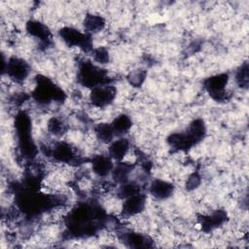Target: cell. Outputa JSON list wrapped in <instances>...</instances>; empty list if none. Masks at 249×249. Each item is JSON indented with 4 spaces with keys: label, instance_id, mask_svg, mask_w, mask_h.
<instances>
[{
    "label": "cell",
    "instance_id": "6da1fadb",
    "mask_svg": "<svg viewBox=\"0 0 249 249\" xmlns=\"http://www.w3.org/2000/svg\"><path fill=\"white\" fill-rule=\"evenodd\" d=\"M33 96L38 102L46 103L51 100H62L64 92L47 77L38 76Z\"/></svg>",
    "mask_w": 249,
    "mask_h": 249
},
{
    "label": "cell",
    "instance_id": "7a4b0ae2",
    "mask_svg": "<svg viewBox=\"0 0 249 249\" xmlns=\"http://www.w3.org/2000/svg\"><path fill=\"white\" fill-rule=\"evenodd\" d=\"M106 78V72L89 61H85L80 66L78 79L85 87L93 89L95 87L105 85Z\"/></svg>",
    "mask_w": 249,
    "mask_h": 249
},
{
    "label": "cell",
    "instance_id": "3957f363",
    "mask_svg": "<svg viewBox=\"0 0 249 249\" xmlns=\"http://www.w3.org/2000/svg\"><path fill=\"white\" fill-rule=\"evenodd\" d=\"M59 35L64 43L69 47H79L85 51L91 48L90 37L87 33H83L72 27H64L59 31Z\"/></svg>",
    "mask_w": 249,
    "mask_h": 249
},
{
    "label": "cell",
    "instance_id": "277c9868",
    "mask_svg": "<svg viewBox=\"0 0 249 249\" xmlns=\"http://www.w3.org/2000/svg\"><path fill=\"white\" fill-rule=\"evenodd\" d=\"M229 77L227 74H218L209 77L205 82L204 86L208 90L209 94L215 100H223L226 98V85L228 84Z\"/></svg>",
    "mask_w": 249,
    "mask_h": 249
},
{
    "label": "cell",
    "instance_id": "5b68a950",
    "mask_svg": "<svg viewBox=\"0 0 249 249\" xmlns=\"http://www.w3.org/2000/svg\"><path fill=\"white\" fill-rule=\"evenodd\" d=\"M116 89L113 86L101 85L92 89L90 92V101L98 107H104L110 104L116 96Z\"/></svg>",
    "mask_w": 249,
    "mask_h": 249
},
{
    "label": "cell",
    "instance_id": "8992f818",
    "mask_svg": "<svg viewBox=\"0 0 249 249\" xmlns=\"http://www.w3.org/2000/svg\"><path fill=\"white\" fill-rule=\"evenodd\" d=\"M6 71L8 76L12 80L19 83L22 82L28 76L29 66L23 59L13 57L10 58L9 61L7 62Z\"/></svg>",
    "mask_w": 249,
    "mask_h": 249
},
{
    "label": "cell",
    "instance_id": "52a82bcc",
    "mask_svg": "<svg viewBox=\"0 0 249 249\" xmlns=\"http://www.w3.org/2000/svg\"><path fill=\"white\" fill-rule=\"evenodd\" d=\"M146 198L140 193L125 198L123 205V214L126 217L134 216L140 213L145 207Z\"/></svg>",
    "mask_w": 249,
    "mask_h": 249
},
{
    "label": "cell",
    "instance_id": "ba28073f",
    "mask_svg": "<svg viewBox=\"0 0 249 249\" xmlns=\"http://www.w3.org/2000/svg\"><path fill=\"white\" fill-rule=\"evenodd\" d=\"M91 166L93 172L98 176H106L107 174L112 172L114 168L112 159L110 158V156L107 157L103 155L93 157L91 160Z\"/></svg>",
    "mask_w": 249,
    "mask_h": 249
},
{
    "label": "cell",
    "instance_id": "9c48e42d",
    "mask_svg": "<svg viewBox=\"0 0 249 249\" xmlns=\"http://www.w3.org/2000/svg\"><path fill=\"white\" fill-rule=\"evenodd\" d=\"M53 157L61 162H71L75 159V154L71 146L65 142L57 143L52 149Z\"/></svg>",
    "mask_w": 249,
    "mask_h": 249
},
{
    "label": "cell",
    "instance_id": "30bf717a",
    "mask_svg": "<svg viewBox=\"0 0 249 249\" xmlns=\"http://www.w3.org/2000/svg\"><path fill=\"white\" fill-rule=\"evenodd\" d=\"M173 185L163 180H155L150 186L151 194L160 199H164L170 196L173 193Z\"/></svg>",
    "mask_w": 249,
    "mask_h": 249
},
{
    "label": "cell",
    "instance_id": "8fae6325",
    "mask_svg": "<svg viewBox=\"0 0 249 249\" xmlns=\"http://www.w3.org/2000/svg\"><path fill=\"white\" fill-rule=\"evenodd\" d=\"M128 149H129V144L126 139L124 138L118 139L116 141L111 142L108 149L109 156L113 160H122L127 154Z\"/></svg>",
    "mask_w": 249,
    "mask_h": 249
},
{
    "label": "cell",
    "instance_id": "7c38bea8",
    "mask_svg": "<svg viewBox=\"0 0 249 249\" xmlns=\"http://www.w3.org/2000/svg\"><path fill=\"white\" fill-rule=\"evenodd\" d=\"M26 29L28 33L43 42H47L51 39V32L46 25L39 21H29L26 25Z\"/></svg>",
    "mask_w": 249,
    "mask_h": 249
},
{
    "label": "cell",
    "instance_id": "4fadbf2b",
    "mask_svg": "<svg viewBox=\"0 0 249 249\" xmlns=\"http://www.w3.org/2000/svg\"><path fill=\"white\" fill-rule=\"evenodd\" d=\"M168 143L170 146H172L173 148H176L178 150H187L195 144V141L186 132V133L171 134L168 138Z\"/></svg>",
    "mask_w": 249,
    "mask_h": 249
},
{
    "label": "cell",
    "instance_id": "5bb4252c",
    "mask_svg": "<svg viewBox=\"0 0 249 249\" xmlns=\"http://www.w3.org/2000/svg\"><path fill=\"white\" fill-rule=\"evenodd\" d=\"M105 25L104 19L96 15H88L84 19V26L88 32L96 33L103 29Z\"/></svg>",
    "mask_w": 249,
    "mask_h": 249
},
{
    "label": "cell",
    "instance_id": "9a60e30c",
    "mask_svg": "<svg viewBox=\"0 0 249 249\" xmlns=\"http://www.w3.org/2000/svg\"><path fill=\"white\" fill-rule=\"evenodd\" d=\"M187 133L192 137V139L196 142L201 140L205 134V126H204V124L201 120H196L194 121L188 130H187Z\"/></svg>",
    "mask_w": 249,
    "mask_h": 249
},
{
    "label": "cell",
    "instance_id": "2e32d148",
    "mask_svg": "<svg viewBox=\"0 0 249 249\" xmlns=\"http://www.w3.org/2000/svg\"><path fill=\"white\" fill-rule=\"evenodd\" d=\"M95 134L100 141L104 143H110L113 140L115 131L111 124H100L95 128Z\"/></svg>",
    "mask_w": 249,
    "mask_h": 249
},
{
    "label": "cell",
    "instance_id": "e0dca14e",
    "mask_svg": "<svg viewBox=\"0 0 249 249\" xmlns=\"http://www.w3.org/2000/svg\"><path fill=\"white\" fill-rule=\"evenodd\" d=\"M226 219V214L221 212V211H217L216 213L207 216V217H203L201 219V226L203 229H208L211 230L215 227H217L218 225L222 224Z\"/></svg>",
    "mask_w": 249,
    "mask_h": 249
},
{
    "label": "cell",
    "instance_id": "ac0fdd59",
    "mask_svg": "<svg viewBox=\"0 0 249 249\" xmlns=\"http://www.w3.org/2000/svg\"><path fill=\"white\" fill-rule=\"evenodd\" d=\"M132 169V166L129 165L128 163H124V162H121L119 163L117 166H115L112 170V173H113V178L119 182V183H124L126 182V179H127V176L130 172V170Z\"/></svg>",
    "mask_w": 249,
    "mask_h": 249
},
{
    "label": "cell",
    "instance_id": "d6986e66",
    "mask_svg": "<svg viewBox=\"0 0 249 249\" xmlns=\"http://www.w3.org/2000/svg\"><path fill=\"white\" fill-rule=\"evenodd\" d=\"M115 133H124L131 126V121L126 115H120L111 124Z\"/></svg>",
    "mask_w": 249,
    "mask_h": 249
},
{
    "label": "cell",
    "instance_id": "ffe728a7",
    "mask_svg": "<svg viewBox=\"0 0 249 249\" xmlns=\"http://www.w3.org/2000/svg\"><path fill=\"white\" fill-rule=\"evenodd\" d=\"M126 242L132 247H147L149 246L148 237L140 233H129L126 236Z\"/></svg>",
    "mask_w": 249,
    "mask_h": 249
},
{
    "label": "cell",
    "instance_id": "44dd1931",
    "mask_svg": "<svg viewBox=\"0 0 249 249\" xmlns=\"http://www.w3.org/2000/svg\"><path fill=\"white\" fill-rule=\"evenodd\" d=\"M248 77H249V75H248V65H247V63H244L236 71L235 81H236V83L238 84V86L240 88L246 89L247 86H248V81H249Z\"/></svg>",
    "mask_w": 249,
    "mask_h": 249
},
{
    "label": "cell",
    "instance_id": "7402d4cb",
    "mask_svg": "<svg viewBox=\"0 0 249 249\" xmlns=\"http://www.w3.org/2000/svg\"><path fill=\"white\" fill-rule=\"evenodd\" d=\"M140 193V189H139V186L135 183H127V182H124L122 184L121 188H120V194L123 197L126 198L128 196H134V195H137Z\"/></svg>",
    "mask_w": 249,
    "mask_h": 249
},
{
    "label": "cell",
    "instance_id": "603a6c76",
    "mask_svg": "<svg viewBox=\"0 0 249 249\" xmlns=\"http://www.w3.org/2000/svg\"><path fill=\"white\" fill-rule=\"evenodd\" d=\"M48 127H49V130L53 133V134H55V135H59L62 133V131L64 130V124L63 123L56 119V118H53L49 121V124H48Z\"/></svg>",
    "mask_w": 249,
    "mask_h": 249
},
{
    "label": "cell",
    "instance_id": "cb8c5ba5",
    "mask_svg": "<svg viewBox=\"0 0 249 249\" xmlns=\"http://www.w3.org/2000/svg\"><path fill=\"white\" fill-rule=\"evenodd\" d=\"M92 57L98 63L104 64L109 60V53L104 48H97L92 51Z\"/></svg>",
    "mask_w": 249,
    "mask_h": 249
},
{
    "label": "cell",
    "instance_id": "d4e9b609",
    "mask_svg": "<svg viewBox=\"0 0 249 249\" xmlns=\"http://www.w3.org/2000/svg\"><path fill=\"white\" fill-rule=\"evenodd\" d=\"M145 76V72L142 70H136L131 72V74L128 76V81L133 86H140L143 83Z\"/></svg>",
    "mask_w": 249,
    "mask_h": 249
},
{
    "label": "cell",
    "instance_id": "484cf974",
    "mask_svg": "<svg viewBox=\"0 0 249 249\" xmlns=\"http://www.w3.org/2000/svg\"><path fill=\"white\" fill-rule=\"evenodd\" d=\"M199 184V177L196 174H193L188 180V187L189 188H196Z\"/></svg>",
    "mask_w": 249,
    "mask_h": 249
}]
</instances>
